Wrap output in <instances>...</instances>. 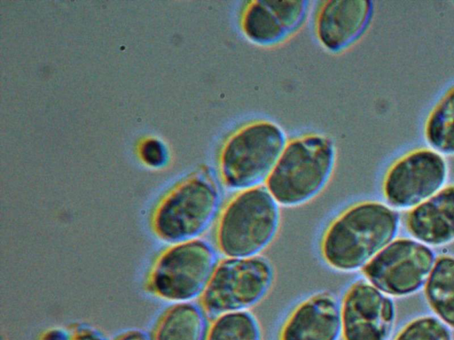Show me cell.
Masks as SVG:
<instances>
[{"instance_id": "ffe728a7", "label": "cell", "mask_w": 454, "mask_h": 340, "mask_svg": "<svg viewBox=\"0 0 454 340\" xmlns=\"http://www.w3.org/2000/svg\"><path fill=\"white\" fill-rule=\"evenodd\" d=\"M70 328L72 340H109L100 329L87 323H77Z\"/></svg>"}, {"instance_id": "ba28073f", "label": "cell", "mask_w": 454, "mask_h": 340, "mask_svg": "<svg viewBox=\"0 0 454 340\" xmlns=\"http://www.w3.org/2000/svg\"><path fill=\"white\" fill-rule=\"evenodd\" d=\"M445 156L430 147H418L395 158L385 170L380 191L384 202L396 211L423 203L447 182Z\"/></svg>"}, {"instance_id": "7c38bea8", "label": "cell", "mask_w": 454, "mask_h": 340, "mask_svg": "<svg viewBox=\"0 0 454 340\" xmlns=\"http://www.w3.org/2000/svg\"><path fill=\"white\" fill-rule=\"evenodd\" d=\"M373 13L374 4L372 1H323L315 15L316 37L326 50L342 52L364 35Z\"/></svg>"}, {"instance_id": "5b68a950", "label": "cell", "mask_w": 454, "mask_h": 340, "mask_svg": "<svg viewBox=\"0 0 454 340\" xmlns=\"http://www.w3.org/2000/svg\"><path fill=\"white\" fill-rule=\"evenodd\" d=\"M288 141L285 130L268 120L239 127L220 149L217 164L221 183L239 191L265 182Z\"/></svg>"}, {"instance_id": "8992f818", "label": "cell", "mask_w": 454, "mask_h": 340, "mask_svg": "<svg viewBox=\"0 0 454 340\" xmlns=\"http://www.w3.org/2000/svg\"><path fill=\"white\" fill-rule=\"evenodd\" d=\"M216 264L215 250L204 240L170 244L153 262L146 290L173 304L190 302L201 296Z\"/></svg>"}, {"instance_id": "7a4b0ae2", "label": "cell", "mask_w": 454, "mask_h": 340, "mask_svg": "<svg viewBox=\"0 0 454 340\" xmlns=\"http://www.w3.org/2000/svg\"><path fill=\"white\" fill-rule=\"evenodd\" d=\"M336 158L330 137L316 133L297 136L287 142L264 185L279 205H304L325 188Z\"/></svg>"}, {"instance_id": "30bf717a", "label": "cell", "mask_w": 454, "mask_h": 340, "mask_svg": "<svg viewBox=\"0 0 454 340\" xmlns=\"http://www.w3.org/2000/svg\"><path fill=\"white\" fill-rule=\"evenodd\" d=\"M342 340H391L396 322L392 298L364 278L353 281L340 301Z\"/></svg>"}, {"instance_id": "3957f363", "label": "cell", "mask_w": 454, "mask_h": 340, "mask_svg": "<svg viewBox=\"0 0 454 340\" xmlns=\"http://www.w3.org/2000/svg\"><path fill=\"white\" fill-rule=\"evenodd\" d=\"M215 226V243L225 258L258 255L275 238L279 205L265 185L242 189L222 206Z\"/></svg>"}, {"instance_id": "52a82bcc", "label": "cell", "mask_w": 454, "mask_h": 340, "mask_svg": "<svg viewBox=\"0 0 454 340\" xmlns=\"http://www.w3.org/2000/svg\"><path fill=\"white\" fill-rule=\"evenodd\" d=\"M273 279L271 264L259 255L222 259L199 298L200 306L214 316L246 311L267 295Z\"/></svg>"}, {"instance_id": "7402d4cb", "label": "cell", "mask_w": 454, "mask_h": 340, "mask_svg": "<svg viewBox=\"0 0 454 340\" xmlns=\"http://www.w3.org/2000/svg\"><path fill=\"white\" fill-rule=\"evenodd\" d=\"M114 340H153L151 334L141 329H130L120 334Z\"/></svg>"}, {"instance_id": "44dd1931", "label": "cell", "mask_w": 454, "mask_h": 340, "mask_svg": "<svg viewBox=\"0 0 454 340\" xmlns=\"http://www.w3.org/2000/svg\"><path fill=\"white\" fill-rule=\"evenodd\" d=\"M71 328L55 327L44 331L40 340H72Z\"/></svg>"}, {"instance_id": "e0dca14e", "label": "cell", "mask_w": 454, "mask_h": 340, "mask_svg": "<svg viewBox=\"0 0 454 340\" xmlns=\"http://www.w3.org/2000/svg\"><path fill=\"white\" fill-rule=\"evenodd\" d=\"M427 145L443 156H454V84L428 112L423 125Z\"/></svg>"}, {"instance_id": "6da1fadb", "label": "cell", "mask_w": 454, "mask_h": 340, "mask_svg": "<svg viewBox=\"0 0 454 340\" xmlns=\"http://www.w3.org/2000/svg\"><path fill=\"white\" fill-rule=\"evenodd\" d=\"M401 223L398 211L385 202L356 201L327 222L318 241L319 255L335 271L361 270L396 238Z\"/></svg>"}, {"instance_id": "5bb4252c", "label": "cell", "mask_w": 454, "mask_h": 340, "mask_svg": "<svg viewBox=\"0 0 454 340\" xmlns=\"http://www.w3.org/2000/svg\"><path fill=\"white\" fill-rule=\"evenodd\" d=\"M402 223L408 235L430 247L454 242V183L405 212Z\"/></svg>"}, {"instance_id": "d6986e66", "label": "cell", "mask_w": 454, "mask_h": 340, "mask_svg": "<svg viewBox=\"0 0 454 340\" xmlns=\"http://www.w3.org/2000/svg\"><path fill=\"white\" fill-rule=\"evenodd\" d=\"M391 340H453V333L434 315L419 314L406 321Z\"/></svg>"}, {"instance_id": "9a60e30c", "label": "cell", "mask_w": 454, "mask_h": 340, "mask_svg": "<svg viewBox=\"0 0 454 340\" xmlns=\"http://www.w3.org/2000/svg\"><path fill=\"white\" fill-rule=\"evenodd\" d=\"M422 290L433 315L454 330V254L436 256Z\"/></svg>"}, {"instance_id": "4fadbf2b", "label": "cell", "mask_w": 454, "mask_h": 340, "mask_svg": "<svg viewBox=\"0 0 454 340\" xmlns=\"http://www.w3.org/2000/svg\"><path fill=\"white\" fill-rule=\"evenodd\" d=\"M340 302L330 291L315 292L298 302L281 322L277 340H338Z\"/></svg>"}, {"instance_id": "277c9868", "label": "cell", "mask_w": 454, "mask_h": 340, "mask_svg": "<svg viewBox=\"0 0 454 340\" xmlns=\"http://www.w3.org/2000/svg\"><path fill=\"white\" fill-rule=\"evenodd\" d=\"M222 198L215 172L202 168L177 184L156 205L150 219L151 229L169 245L197 239L217 217Z\"/></svg>"}, {"instance_id": "9c48e42d", "label": "cell", "mask_w": 454, "mask_h": 340, "mask_svg": "<svg viewBox=\"0 0 454 340\" xmlns=\"http://www.w3.org/2000/svg\"><path fill=\"white\" fill-rule=\"evenodd\" d=\"M436 253L411 237H397L362 269L364 278L390 298L414 295L423 289Z\"/></svg>"}, {"instance_id": "ac0fdd59", "label": "cell", "mask_w": 454, "mask_h": 340, "mask_svg": "<svg viewBox=\"0 0 454 340\" xmlns=\"http://www.w3.org/2000/svg\"><path fill=\"white\" fill-rule=\"evenodd\" d=\"M205 340H262L256 317L249 311L219 314L207 325Z\"/></svg>"}, {"instance_id": "8fae6325", "label": "cell", "mask_w": 454, "mask_h": 340, "mask_svg": "<svg viewBox=\"0 0 454 340\" xmlns=\"http://www.w3.org/2000/svg\"><path fill=\"white\" fill-rule=\"evenodd\" d=\"M309 2L305 0H255L247 2L239 25L245 37L254 44L270 47L294 35L304 24Z\"/></svg>"}, {"instance_id": "2e32d148", "label": "cell", "mask_w": 454, "mask_h": 340, "mask_svg": "<svg viewBox=\"0 0 454 340\" xmlns=\"http://www.w3.org/2000/svg\"><path fill=\"white\" fill-rule=\"evenodd\" d=\"M207 324L206 313L200 305L173 304L158 319L153 340H205Z\"/></svg>"}]
</instances>
